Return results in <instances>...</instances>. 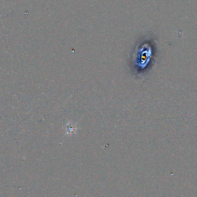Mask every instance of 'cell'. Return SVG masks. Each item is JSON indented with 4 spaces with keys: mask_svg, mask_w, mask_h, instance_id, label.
I'll use <instances>...</instances> for the list:
<instances>
[{
    "mask_svg": "<svg viewBox=\"0 0 197 197\" xmlns=\"http://www.w3.org/2000/svg\"><path fill=\"white\" fill-rule=\"evenodd\" d=\"M156 43L150 36L139 40L131 53L129 66L133 76L141 79L147 76L155 63Z\"/></svg>",
    "mask_w": 197,
    "mask_h": 197,
    "instance_id": "6da1fadb",
    "label": "cell"
}]
</instances>
